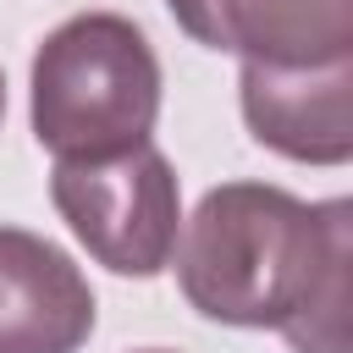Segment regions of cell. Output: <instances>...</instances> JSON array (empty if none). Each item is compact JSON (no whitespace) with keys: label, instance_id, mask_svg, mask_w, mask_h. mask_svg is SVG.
I'll return each mask as SVG.
<instances>
[{"label":"cell","instance_id":"obj_1","mask_svg":"<svg viewBox=\"0 0 353 353\" xmlns=\"http://www.w3.org/2000/svg\"><path fill=\"white\" fill-rule=\"evenodd\" d=\"M176 287L215 320L281 331L292 353H347L353 204H303L276 182H221L176 232Z\"/></svg>","mask_w":353,"mask_h":353},{"label":"cell","instance_id":"obj_2","mask_svg":"<svg viewBox=\"0 0 353 353\" xmlns=\"http://www.w3.org/2000/svg\"><path fill=\"white\" fill-rule=\"evenodd\" d=\"M33 138L55 160H105L149 143L160 116V61L121 11H77L33 50Z\"/></svg>","mask_w":353,"mask_h":353},{"label":"cell","instance_id":"obj_3","mask_svg":"<svg viewBox=\"0 0 353 353\" xmlns=\"http://www.w3.org/2000/svg\"><path fill=\"white\" fill-rule=\"evenodd\" d=\"M50 199L94 265L138 281L171 265L182 232V188L154 138L105 160H55Z\"/></svg>","mask_w":353,"mask_h":353},{"label":"cell","instance_id":"obj_4","mask_svg":"<svg viewBox=\"0 0 353 353\" xmlns=\"http://www.w3.org/2000/svg\"><path fill=\"white\" fill-rule=\"evenodd\" d=\"M243 121L254 143L298 165H347L353 160V55L270 66L243 61L237 77Z\"/></svg>","mask_w":353,"mask_h":353},{"label":"cell","instance_id":"obj_5","mask_svg":"<svg viewBox=\"0 0 353 353\" xmlns=\"http://www.w3.org/2000/svg\"><path fill=\"white\" fill-rule=\"evenodd\" d=\"M94 314V287L66 248L28 226H0V353H77Z\"/></svg>","mask_w":353,"mask_h":353},{"label":"cell","instance_id":"obj_6","mask_svg":"<svg viewBox=\"0 0 353 353\" xmlns=\"http://www.w3.org/2000/svg\"><path fill=\"white\" fill-rule=\"evenodd\" d=\"M176 28L243 61L303 66L353 55V0H165Z\"/></svg>","mask_w":353,"mask_h":353},{"label":"cell","instance_id":"obj_7","mask_svg":"<svg viewBox=\"0 0 353 353\" xmlns=\"http://www.w3.org/2000/svg\"><path fill=\"white\" fill-rule=\"evenodd\" d=\"M0 121H6V72H0Z\"/></svg>","mask_w":353,"mask_h":353},{"label":"cell","instance_id":"obj_8","mask_svg":"<svg viewBox=\"0 0 353 353\" xmlns=\"http://www.w3.org/2000/svg\"><path fill=\"white\" fill-rule=\"evenodd\" d=\"M138 353H171V347H138Z\"/></svg>","mask_w":353,"mask_h":353}]
</instances>
